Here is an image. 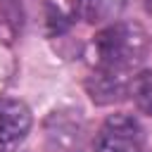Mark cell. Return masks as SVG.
Masks as SVG:
<instances>
[{
  "label": "cell",
  "instance_id": "6da1fadb",
  "mask_svg": "<svg viewBox=\"0 0 152 152\" xmlns=\"http://www.w3.org/2000/svg\"><path fill=\"white\" fill-rule=\"evenodd\" d=\"M147 55V33L140 24L121 21L102 28L90 43V57L97 69L131 71Z\"/></svg>",
  "mask_w": 152,
  "mask_h": 152
},
{
  "label": "cell",
  "instance_id": "7a4b0ae2",
  "mask_svg": "<svg viewBox=\"0 0 152 152\" xmlns=\"http://www.w3.org/2000/svg\"><path fill=\"white\" fill-rule=\"evenodd\" d=\"M145 133L128 114H112L95 135V152H142Z\"/></svg>",
  "mask_w": 152,
  "mask_h": 152
},
{
  "label": "cell",
  "instance_id": "3957f363",
  "mask_svg": "<svg viewBox=\"0 0 152 152\" xmlns=\"http://www.w3.org/2000/svg\"><path fill=\"white\" fill-rule=\"evenodd\" d=\"M31 131V112L21 100L0 97V152L19 145Z\"/></svg>",
  "mask_w": 152,
  "mask_h": 152
},
{
  "label": "cell",
  "instance_id": "277c9868",
  "mask_svg": "<svg viewBox=\"0 0 152 152\" xmlns=\"http://www.w3.org/2000/svg\"><path fill=\"white\" fill-rule=\"evenodd\" d=\"M86 90L95 104H114V102H121L131 93V81L126 78L124 71L95 66V71L86 81Z\"/></svg>",
  "mask_w": 152,
  "mask_h": 152
},
{
  "label": "cell",
  "instance_id": "5b68a950",
  "mask_svg": "<svg viewBox=\"0 0 152 152\" xmlns=\"http://www.w3.org/2000/svg\"><path fill=\"white\" fill-rule=\"evenodd\" d=\"M81 133H83V121L78 116V112L71 109H55L48 121H45V138L50 142V147L55 150H74L81 142Z\"/></svg>",
  "mask_w": 152,
  "mask_h": 152
},
{
  "label": "cell",
  "instance_id": "8992f818",
  "mask_svg": "<svg viewBox=\"0 0 152 152\" xmlns=\"http://www.w3.org/2000/svg\"><path fill=\"white\" fill-rule=\"evenodd\" d=\"M131 95L138 109L152 116V71H142L131 81Z\"/></svg>",
  "mask_w": 152,
  "mask_h": 152
},
{
  "label": "cell",
  "instance_id": "52a82bcc",
  "mask_svg": "<svg viewBox=\"0 0 152 152\" xmlns=\"http://www.w3.org/2000/svg\"><path fill=\"white\" fill-rule=\"evenodd\" d=\"M102 12V0H74V14L83 21H95Z\"/></svg>",
  "mask_w": 152,
  "mask_h": 152
}]
</instances>
